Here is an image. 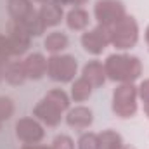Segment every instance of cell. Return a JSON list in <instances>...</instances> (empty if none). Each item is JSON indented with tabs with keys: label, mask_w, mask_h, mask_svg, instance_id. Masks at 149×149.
<instances>
[{
	"label": "cell",
	"mask_w": 149,
	"mask_h": 149,
	"mask_svg": "<svg viewBox=\"0 0 149 149\" xmlns=\"http://www.w3.org/2000/svg\"><path fill=\"white\" fill-rule=\"evenodd\" d=\"M106 76L113 81L120 83H132L142 74V64L139 57L128 54H111L104 61Z\"/></svg>",
	"instance_id": "obj_1"
},
{
	"label": "cell",
	"mask_w": 149,
	"mask_h": 149,
	"mask_svg": "<svg viewBox=\"0 0 149 149\" xmlns=\"http://www.w3.org/2000/svg\"><path fill=\"white\" fill-rule=\"evenodd\" d=\"M7 10L12 21L19 23L31 37H40L45 31V24L30 0H7Z\"/></svg>",
	"instance_id": "obj_2"
},
{
	"label": "cell",
	"mask_w": 149,
	"mask_h": 149,
	"mask_svg": "<svg viewBox=\"0 0 149 149\" xmlns=\"http://www.w3.org/2000/svg\"><path fill=\"white\" fill-rule=\"evenodd\" d=\"M109 37H111V43L116 49L120 50L132 49L139 40V24L135 17L125 16L123 19H120L116 24L109 28Z\"/></svg>",
	"instance_id": "obj_3"
},
{
	"label": "cell",
	"mask_w": 149,
	"mask_h": 149,
	"mask_svg": "<svg viewBox=\"0 0 149 149\" xmlns=\"http://www.w3.org/2000/svg\"><path fill=\"white\" fill-rule=\"evenodd\" d=\"M113 113L118 118H132L137 113V88L132 83H121L113 92Z\"/></svg>",
	"instance_id": "obj_4"
},
{
	"label": "cell",
	"mask_w": 149,
	"mask_h": 149,
	"mask_svg": "<svg viewBox=\"0 0 149 149\" xmlns=\"http://www.w3.org/2000/svg\"><path fill=\"white\" fill-rule=\"evenodd\" d=\"M76 70H78V63L73 56L52 54L47 59V74L54 81H61V83L73 81Z\"/></svg>",
	"instance_id": "obj_5"
},
{
	"label": "cell",
	"mask_w": 149,
	"mask_h": 149,
	"mask_svg": "<svg viewBox=\"0 0 149 149\" xmlns=\"http://www.w3.org/2000/svg\"><path fill=\"white\" fill-rule=\"evenodd\" d=\"M94 14L99 24L111 28L113 24H116L120 19L127 16V10L121 0H97L94 7Z\"/></svg>",
	"instance_id": "obj_6"
},
{
	"label": "cell",
	"mask_w": 149,
	"mask_h": 149,
	"mask_svg": "<svg viewBox=\"0 0 149 149\" xmlns=\"http://www.w3.org/2000/svg\"><path fill=\"white\" fill-rule=\"evenodd\" d=\"M111 43V37H109V28L97 24L95 28L85 31L81 35V45L83 49L92 54V56H99L102 54V50Z\"/></svg>",
	"instance_id": "obj_7"
},
{
	"label": "cell",
	"mask_w": 149,
	"mask_h": 149,
	"mask_svg": "<svg viewBox=\"0 0 149 149\" xmlns=\"http://www.w3.org/2000/svg\"><path fill=\"white\" fill-rule=\"evenodd\" d=\"M7 43H9V49L12 52V56H21L28 50L30 47V38L31 35L16 21H9L7 24Z\"/></svg>",
	"instance_id": "obj_8"
},
{
	"label": "cell",
	"mask_w": 149,
	"mask_h": 149,
	"mask_svg": "<svg viewBox=\"0 0 149 149\" xmlns=\"http://www.w3.org/2000/svg\"><path fill=\"white\" fill-rule=\"evenodd\" d=\"M43 127L33 118H21L16 123V137L24 144H38L43 139Z\"/></svg>",
	"instance_id": "obj_9"
},
{
	"label": "cell",
	"mask_w": 149,
	"mask_h": 149,
	"mask_svg": "<svg viewBox=\"0 0 149 149\" xmlns=\"http://www.w3.org/2000/svg\"><path fill=\"white\" fill-rule=\"evenodd\" d=\"M33 114L37 116L40 121H43L45 125H49V127L59 125L61 123V118H63V111L57 106H54L50 101H47L45 97L33 108Z\"/></svg>",
	"instance_id": "obj_10"
},
{
	"label": "cell",
	"mask_w": 149,
	"mask_h": 149,
	"mask_svg": "<svg viewBox=\"0 0 149 149\" xmlns=\"http://www.w3.org/2000/svg\"><path fill=\"white\" fill-rule=\"evenodd\" d=\"M23 64H24L26 78H30V80H40L43 74L47 73V59L42 54H38V52L30 54L23 61Z\"/></svg>",
	"instance_id": "obj_11"
},
{
	"label": "cell",
	"mask_w": 149,
	"mask_h": 149,
	"mask_svg": "<svg viewBox=\"0 0 149 149\" xmlns=\"http://www.w3.org/2000/svg\"><path fill=\"white\" fill-rule=\"evenodd\" d=\"M38 16L42 19V23L45 24V28L49 26H57L63 21V7L57 5L56 2H43L42 7L38 9Z\"/></svg>",
	"instance_id": "obj_12"
},
{
	"label": "cell",
	"mask_w": 149,
	"mask_h": 149,
	"mask_svg": "<svg viewBox=\"0 0 149 149\" xmlns=\"http://www.w3.org/2000/svg\"><path fill=\"white\" fill-rule=\"evenodd\" d=\"M92 121H94V114L85 106H76L66 114V123L73 128H87L92 125Z\"/></svg>",
	"instance_id": "obj_13"
},
{
	"label": "cell",
	"mask_w": 149,
	"mask_h": 149,
	"mask_svg": "<svg viewBox=\"0 0 149 149\" xmlns=\"http://www.w3.org/2000/svg\"><path fill=\"white\" fill-rule=\"evenodd\" d=\"M81 76L85 80L90 81L92 87H101L106 81V71H104V64H101L99 61H90L83 66V73Z\"/></svg>",
	"instance_id": "obj_14"
},
{
	"label": "cell",
	"mask_w": 149,
	"mask_h": 149,
	"mask_svg": "<svg viewBox=\"0 0 149 149\" xmlns=\"http://www.w3.org/2000/svg\"><path fill=\"white\" fill-rule=\"evenodd\" d=\"M88 12L81 7H73L68 16H66V24L70 30H74V31H80V30H85L88 26Z\"/></svg>",
	"instance_id": "obj_15"
},
{
	"label": "cell",
	"mask_w": 149,
	"mask_h": 149,
	"mask_svg": "<svg viewBox=\"0 0 149 149\" xmlns=\"http://www.w3.org/2000/svg\"><path fill=\"white\" fill-rule=\"evenodd\" d=\"M3 78L10 83V85H21L24 83L26 78V71H24V64L23 61H10L5 70H3Z\"/></svg>",
	"instance_id": "obj_16"
},
{
	"label": "cell",
	"mask_w": 149,
	"mask_h": 149,
	"mask_svg": "<svg viewBox=\"0 0 149 149\" xmlns=\"http://www.w3.org/2000/svg\"><path fill=\"white\" fill-rule=\"evenodd\" d=\"M68 43H70L68 37L64 33H61V31H52V33H49L45 37V40H43V47L50 54H59L61 50H64L68 47Z\"/></svg>",
	"instance_id": "obj_17"
},
{
	"label": "cell",
	"mask_w": 149,
	"mask_h": 149,
	"mask_svg": "<svg viewBox=\"0 0 149 149\" xmlns=\"http://www.w3.org/2000/svg\"><path fill=\"white\" fill-rule=\"evenodd\" d=\"M92 90H94V87L90 85V81L85 80L83 76H80L71 85V97L74 99V102H83L92 95Z\"/></svg>",
	"instance_id": "obj_18"
},
{
	"label": "cell",
	"mask_w": 149,
	"mask_h": 149,
	"mask_svg": "<svg viewBox=\"0 0 149 149\" xmlns=\"http://www.w3.org/2000/svg\"><path fill=\"white\" fill-rule=\"evenodd\" d=\"M123 144V139L114 130H104L99 134V149H116Z\"/></svg>",
	"instance_id": "obj_19"
},
{
	"label": "cell",
	"mask_w": 149,
	"mask_h": 149,
	"mask_svg": "<svg viewBox=\"0 0 149 149\" xmlns=\"http://www.w3.org/2000/svg\"><path fill=\"white\" fill-rule=\"evenodd\" d=\"M45 99L50 101L54 106H57L61 111H66V109L70 108V97H68V94H66L64 90H61V88L49 90V92L45 94Z\"/></svg>",
	"instance_id": "obj_20"
},
{
	"label": "cell",
	"mask_w": 149,
	"mask_h": 149,
	"mask_svg": "<svg viewBox=\"0 0 149 149\" xmlns=\"http://www.w3.org/2000/svg\"><path fill=\"white\" fill-rule=\"evenodd\" d=\"M78 149H99V135L87 132L78 139Z\"/></svg>",
	"instance_id": "obj_21"
},
{
	"label": "cell",
	"mask_w": 149,
	"mask_h": 149,
	"mask_svg": "<svg viewBox=\"0 0 149 149\" xmlns=\"http://www.w3.org/2000/svg\"><path fill=\"white\" fill-rule=\"evenodd\" d=\"M14 113V102L9 97H0V128L3 121H7Z\"/></svg>",
	"instance_id": "obj_22"
},
{
	"label": "cell",
	"mask_w": 149,
	"mask_h": 149,
	"mask_svg": "<svg viewBox=\"0 0 149 149\" xmlns=\"http://www.w3.org/2000/svg\"><path fill=\"white\" fill-rule=\"evenodd\" d=\"M52 149H74V142L70 135L61 134L52 141Z\"/></svg>",
	"instance_id": "obj_23"
},
{
	"label": "cell",
	"mask_w": 149,
	"mask_h": 149,
	"mask_svg": "<svg viewBox=\"0 0 149 149\" xmlns=\"http://www.w3.org/2000/svg\"><path fill=\"white\" fill-rule=\"evenodd\" d=\"M137 94L141 95L142 102H144V104H148V102H149V78H148V80H144V81L139 85V88H137Z\"/></svg>",
	"instance_id": "obj_24"
},
{
	"label": "cell",
	"mask_w": 149,
	"mask_h": 149,
	"mask_svg": "<svg viewBox=\"0 0 149 149\" xmlns=\"http://www.w3.org/2000/svg\"><path fill=\"white\" fill-rule=\"evenodd\" d=\"M23 149H52V148H47V146H38V144H24Z\"/></svg>",
	"instance_id": "obj_25"
},
{
	"label": "cell",
	"mask_w": 149,
	"mask_h": 149,
	"mask_svg": "<svg viewBox=\"0 0 149 149\" xmlns=\"http://www.w3.org/2000/svg\"><path fill=\"white\" fill-rule=\"evenodd\" d=\"M88 0H70V3L74 5V7H80V5H83V3H87Z\"/></svg>",
	"instance_id": "obj_26"
},
{
	"label": "cell",
	"mask_w": 149,
	"mask_h": 149,
	"mask_svg": "<svg viewBox=\"0 0 149 149\" xmlns=\"http://www.w3.org/2000/svg\"><path fill=\"white\" fill-rule=\"evenodd\" d=\"M3 70H5V64H2V63H0V80L3 78Z\"/></svg>",
	"instance_id": "obj_27"
},
{
	"label": "cell",
	"mask_w": 149,
	"mask_h": 149,
	"mask_svg": "<svg viewBox=\"0 0 149 149\" xmlns=\"http://www.w3.org/2000/svg\"><path fill=\"white\" fill-rule=\"evenodd\" d=\"M116 149H135V148H132V146H127V144H121L120 148H116Z\"/></svg>",
	"instance_id": "obj_28"
},
{
	"label": "cell",
	"mask_w": 149,
	"mask_h": 149,
	"mask_svg": "<svg viewBox=\"0 0 149 149\" xmlns=\"http://www.w3.org/2000/svg\"><path fill=\"white\" fill-rule=\"evenodd\" d=\"M144 113L148 114V118H149V102H148V104H144Z\"/></svg>",
	"instance_id": "obj_29"
},
{
	"label": "cell",
	"mask_w": 149,
	"mask_h": 149,
	"mask_svg": "<svg viewBox=\"0 0 149 149\" xmlns=\"http://www.w3.org/2000/svg\"><path fill=\"white\" fill-rule=\"evenodd\" d=\"M146 42H148V47H149V26H148V30H146Z\"/></svg>",
	"instance_id": "obj_30"
},
{
	"label": "cell",
	"mask_w": 149,
	"mask_h": 149,
	"mask_svg": "<svg viewBox=\"0 0 149 149\" xmlns=\"http://www.w3.org/2000/svg\"><path fill=\"white\" fill-rule=\"evenodd\" d=\"M37 2H45V0H37Z\"/></svg>",
	"instance_id": "obj_31"
}]
</instances>
